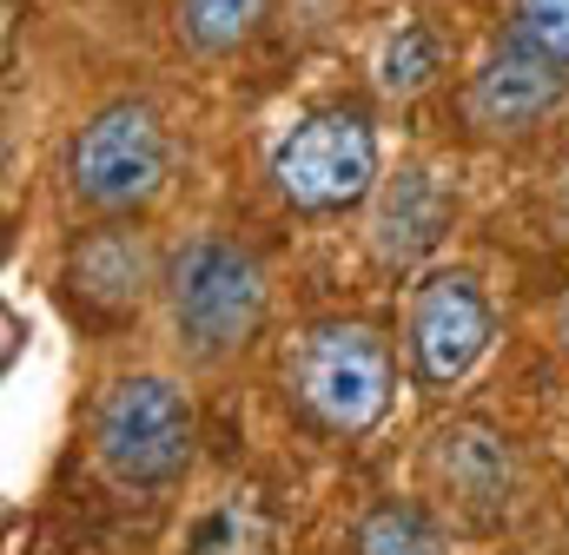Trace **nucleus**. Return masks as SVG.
<instances>
[{
	"instance_id": "nucleus-5",
	"label": "nucleus",
	"mask_w": 569,
	"mask_h": 555,
	"mask_svg": "<svg viewBox=\"0 0 569 555\" xmlns=\"http://www.w3.org/2000/svg\"><path fill=\"white\" fill-rule=\"evenodd\" d=\"M192 450H199V416L172 377L140 371L107 384L93 411V456L120 490H172L192 470Z\"/></svg>"
},
{
	"instance_id": "nucleus-13",
	"label": "nucleus",
	"mask_w": 569,
	"mask_h": 555,
	"mask_svg": "<svg viewBox=\"0 0 569 555\" xmlns=\"http://www.w3.org/2000/svg\"><path fill=\"white\" fill-rule=\"evenodd\" d=\"M351 555H450V543H443V529H437V516H430L425 503L385 496V503H371L358 516Z\"/></svg>"
},
{
	"instance_id": "nucleus-4",
	"label": "nucleus",
	"mask_w": 569,
	"mask_h": 555,
	"mask_svg": "<svg viewBox=\"0 0 569 555\" xmlns=\"http://www.w3.org/2000/svg\"><path fill=\"white\" fill-rule=\"evenodd\" d=\"M172 172V139L152 100H107L80 120V133L67 139V192L80 212L93 219H133L166 192Z\"/></svg>"
},
{
	"instance_id": "nucleus-6",
	"label": "nucleus",
	"mask_w": 569,
	"mask_h": 555,
	"mask_svg": "<svg viewBox=\"0 0 569 555\" xmlns=\"http://www.w3.org/2000/svg\"><path fill=\"white\" fill-rule=\"evenodd\" d=\"M497 344V311L483 297L477 272H430L411 291V317H405V351H411V377L425 391H457Z\"/></svg>"
},
{
	"instance_id": "nucleus-9",
	"label": "nucleus",
	"mask_w": 569,
	"mask_h": 555,
	"mask_svg": "<svg viewBox=\"0 0 569 555\" xmlns=\"http://www.w3.org/2000/svg\"><path fill=\"white\" fill-rule=\"evenodd\" d=\"M430 470H437L443 496H450L477 529L503 523L510 503H517V450H510V436L490 430V423H450V430L430 443Z\"/></svg>"
},
{
	"instance_id": "nucleus-7",
	"label": "nucleus",
	"mask_w": 569,
	"mask_h": 555,
	"mask_svg": "<svg viewBox=\"0 0 569 555\" xmlns=\"http://www.w3.org/2000/svg\"><path fill=\"white\" fill-rule=\"evenodd\" d=\"M563 107H569V67L550 60L543 47H530L523 33H510V27L497 33V47L463 80V120L490 139L537 133Z\"/></svg>"
},
{
	"instance_id": "nucleus-11",
	"label": "nucleus",
	"mask_w": 569,
	"mask_h": 555,
	"mask_svg": "<svg viewBox=\"0 0 569 555\" xmlns=\"http://www.w3.org/2000/svg\"><path fill=\"white\" fill-rule=\"evenodd\" d=\"M266 7L272 0H172V20H179V40L199 60H232L239 47L259 40Z\"/></svg>"
},
{
	"instance_id": "nucleus-1",
	"label": "nucleus",
	"mask_w": 569,
	"mask_h": 555,
	"mask_svg": "<svg viewBox=\"0 0 569 555\" xmlns=\"http://www.w3.org/2000/svg\"><path fill=\"white\" fill-rule=\"evenodd\" d=\"M166 324H172V344L192 357V364H226L239 357L259 324H266V265L252 245L226 239V232H192L186 245H172L166 272Z\"/></svg>"
},
{
	"instance_id": "nucleus-2",
	"label": "nucleus",
	"mask_w": 569,
	"mask_h": 555,
	"mask_svg": "<svg viewBox=\"0 0 569 555\" xmlns=\"http://www.w3.org/2000/svg\"><path fill=\"white\" fill-rule=\"evenodd\" d=\"M266 179H272L279 205L298 219H345V212L371 205V192L385 179L371 107L325 100V107L298 113L266 159Z\"/></svg>"
},
{
	"instance_id": "nucleus-14",
	"label": "nucleus",
	"mask_w": 569,
	"mask_h": 555,
	"mask_svg": "<svg viewBox=\"0 0 569 555\" xmlns=\"http://www.w3.org/2000/svg\"><path fill=\"white\" fill-rule=\"evenodd\" d=\"M378 93H391V100H418L437 87V73H443V40H437V27L425 20H398L391 33H385V47H378Z\"/></svg>"
},
{
	"instance_id": "nucleus-15",
	"label": "nucleus",
	"mask_w": 569,
	"mask_h": 555,
	"mask_svg": "<svg viewBox=\"0 0 569 555\" xmlns=\"http://www.w3.org/2000/svg\"><path fill=\"white\" fill-rule=\"evenodd\" d=\"M510 33H523L530 47H543L550 60L569 67V0H510Z\"/></svg>"
},
{
	"instance_id": "nucleus-8",
	"label": "nucleus",
	"mask_w": 569,
	"mask_h": 555,
	"mask_svg": "<svg viewBox=\"0 0 569 555\" xmlns=\"http://www.w3.org/2000/svg\"><path fill=\"white\" fill-rule=\"evenodd\" d=\"M450 219H457L450 185L430 165H398L371 192V232H365V245H371V259L385 272H411V265H425L430 252L443 245Z\"/></svg>"
},
{
	"instance_id": "nucleus-16",
	"label": "nucleus",
	"mask_w": 569,
	"mask_h": 555,
	"mask_svg": "<svg viewBox=\"0 0 569 555\" xmlns=\"http://www.w3.org/2000/svg\"><path fill=\"white\" fill-rule=\"evenodd\" d=\"M563 344H569V297H563Z\"/></svg>"
},
{
	"instance_id": "nucleus-10",
	"label": "nucleus",
	"mask_w": 569,
	"mask_h": 555,
	"mask_svg": "<svg viewBox=\"0 0 569 555\" xmlns=\"http://www.w3.org/2000/svg\"><path fill=\"white\" fill-rule=\"evenodd\" d=\"M60 284L73 297V311H93V317H133L140 297L159 284L152 278V252L133 225H100V232H80L67 245V265H60Z\"/></svg>"
},
{
	"instance_id": "nucleus-12",
	"label": "nucleus",
	"mask_w": 569,
	"mask_h": 555,
	"mask_svg": "<svg viewBox=\"0 0 569 555\" xmlns=\"http://www.w3.org/2000/svg\"><path fill=\"white\" fill-rule=\"evenodd\" d=\"M186 555H279V523L252 490H239V496H226L219 509L199 516Z\"/></svg>"
},
{
	"instance_id": "nucleus-3",
	"label": "nucleus",
	"mask_w": 569,
	"mask_h": 555,
	"mask_svg": "<svg viewBox=\"0 0 569 555\" xmlns=\"http://www.w3.org/2000/svg\"><path fill=\"white\" fill-rule=\"evenodd\" d=\"M284 384H291V404L325 436H365L391 411L398 364H391V344L365 317H318L298 331Z\"/></svg>"
}]
</instances>
